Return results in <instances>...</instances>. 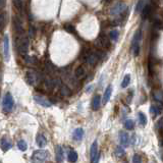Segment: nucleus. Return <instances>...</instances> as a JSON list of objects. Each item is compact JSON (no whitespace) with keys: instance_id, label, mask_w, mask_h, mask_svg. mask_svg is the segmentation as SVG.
Instances as JSON below:
<instances>
[{"instance_id":"b1692460","label":"nucleus","mask_w":163,"mask_h":163,"mask_svg":"<svg viewBox=\"0 0 163 163\" xmlns=\"http://www.w3.org/2000/svg\"><path fill=\"white\" fill-rule=\"evenodd\" d=\"M109 37L112 41H117V40H118V37H119V33H118L117 30H113V31L110 32Z\"/></svg>"},{"instance_id":"a19ab883","label":"nucleus","mask_w":163,"mask_h":163,"mask_svg":"<svg viewBox=\"0 0 163 163\" xmlns=\"http://www.w3.org/2000/svg\"><path fill=\"white\" fill-rule=\"evenodd\" d=\"M4 5V0H0V7H3Z\"/></svg>"},{"instance_id":"412c9836","label":"nucleus","mask_w":163,"mask_h":163,"mask_svg":"<svg viewBox=\"0 0 163 163\" xmlns=\"http://www.w3.org/2000/svg\"><path fill=\"white\" fill-rule=\"evenodd\" d=\"M78 160V154L75 150L71 149L69 152H68V161H71V162H76Z\"/></svg>"},{"instance_id":"c85d7f7f","label":"nucleus","mask_w":163,"mask_h":163,"mask_svg":"<svg viewBox=\"0 0 163 163\" xmlns=\"http://www.w3.org/2000/svg\"><path fill=\"white\" fill-rule=\"evenodd\" d=\"M129 82H131V76H129V75H127V76L123 78V80H122L121 87L122 88H127V86L129 85Z\"/></svg>"},{"instance_id":"a878e982","label":"nucleus","mask_w":163,"mask_h":163,"mask_svg":"<svg viewBox=\"0 0 163 163\" xmlns=\"http://www.w3.org/2000/svg\"><path fill=\"white\" fill-rule=\"evenodd\" d=\"M75 75H76L77 78H83L84 76H85V69H84V67H82V66H80V67H78L76 69V73H75Z\"/></svg>"},{"instance_id":"c9c22d12","label":"nucleus","mask_w":163,"mask_h":163,"mask_svg":"<svg viewBox=\"0 0 163 163\" xmlns=\"http://www.w3.org/2000/svg\"><path fill=\"white\" fill-rule=\"evenodd\" d=\"M133 162L135 163H141L142 162V157L139 154H135L134 157H133Z\"/></svg>"},{"instance_id":"9b49d317","label":"nucleus","mask_w":163,"mask_h":163,"mask_svg":"<svg viewBox=\"0 0 163 163\" xmlns=\"http://www.w3.org/2000/svg\"><path fill=\"white\" fill-rule=\"evenodd\" d=\"M4 57L5 60L8 61L9 60V39H8V36L5 35L4 36Z\"/></svg>"},{"instance_id":"ea45409f","label":"nucleus","mask_w":163,"mask_h":163,"mask_svg":"<svg viewBox=\"0 0 163 163\" xmlns=\"http://www.w3.org/2000/svg\"><path fill=\"white\" fill-rule=\"evenodd\" d=\"M99 158H100V152H98L97 155H96V157H95V159H94L92 162H98V161H99Z\"/></svg>"},{"instance_id":"423d86ee","label":"nucleus","mask_w":163,"mask_h":163,"mask_svg":"<svg viewBox=\"0 0 163 163\" xmlns=\"http://www.w3.org/2000/svg\"><path fill=\"white\" fill-rule=\"evenodd\" d=\"M11 147H12V142L10 141L9 138L4 137V138L1 139V141H0V148L2 149L3 151L4 152L8 151L9 149H11Z\"/></svg>"},{"instance_id":"9d476101","label":"nucleus","mask_w":163,"mask_h":163,"mask_svg":"<svg viewBox=\"0 0 163 163\" xmlns=\"http://www.w3.org/2000/svg\"><path fill=\"white\" fill-rule=\"evenodd\" d=\"M98 60H99V55L97 53H89L87 56V59H86V61H87L88 63L92 66L95 65L98 62Z\"/></svg>"},{"instance_id":"cd10ccee","label":"nucleus","mask_w":163,"mask_h":163,"mask_svg":"<svg viewBox=\"0 0 163 163\" xmlns=\"http://www.w3.org/2000/svg\"><path fill=\"white\" fill-rule=\"evenodd\" d=\"M139 121H140V123L143 125V127H145V125H146L147 117H146V115L144 114L143 112H140V113H139Z\"/></svg>"},{"instance_id":"f704fd0d","label":"nucleus","mask_w":163,"mask_h":163,"mask_svg":"<svg viewBox=\"0 0 163 163\" xmlns=\"http://www.w3.org/2000/svg\"><path fill=\"white\" fill-rule=\"evenodd\" d=\"M26 61H27L28 63H31V64H35L38 62L36 57H27V56H26Z\"/></svg>"},{"instance_id":"c756f323","label":"nucleus","mask_w":163,"mask_h":163,"mask_svg":"<svg viewBox=\"0 0 163 163\" xmlns=\"http://www.w3.org/2000/svg\"><path fill=\"white\" fill-rule=\"evenodd\" d=\"M64 30H65L66 32L71 33V34H75V33H76V29H75V27H73V24H66L65 26H64Z\"/></svg>"},{"instance_id":"0eeeda50","label":"nucleus","mask_w":163,"mask_h":163,"mask_svg":"<svg viewBox=\"0 0 163 163\" xmlns=\"http://www.w3.org/2000/svg\"><path fill=\"white\" fill-rule=\"evenodd\" d=\"M26 80H27L28 84H30V85H35L36 82L38 81V75L35 71H30L26 75Z\"/></svg>"},{"instance_id":"a211bd4d","label":"nucleus","mask_w":163,"mask_h":163,"mask_svg":"<svg viewBox=\"0 0 163 163\" xmlns=\"http://www.w3.org/2000/svg\"><path fill=\"white\" fill-rule=\"evenodd\" d=\"M46 144H47L46 138L43 135H38V137H37V145L39 147H41V148H43V147L46 146Z\"/></svg>"},{"instance_id":"39448f33","label":"nucleus","mask_w":163,"mask_h":163,"mask_svg":"<svg viewBox=\"0 0 163 163\" xmlns=\"http://www.w3.org/2000/svg\"><path fill=\"white\" fill-rule=\"evenodd\" d=\"M95 44L99 49L107 48V47H109V40L105 36H100L99 38L96 40Z\"/></svg>"},{"instance_id":"f257e3e1","label":"nucleus","mask_w":163,"mask_h":163,"mask_svg":"<svg viewBox=\"0 0 163 163\" xmlns=\"http://www.w3.org/2000/svg\"><path fill=\"white\" fill-rule=\"evenodd\" d=\"M49 152L46 150H37L33 153L32 161L34 162H44L49 158Z\"/></svg>"},{"instance_id":"58836bf2","label":"nucleus","mask_w":163,"mask_h":163,"mask_svg":"<svg viewBox=\"0 0 163 163\" xmlns=\"http://www.w3.org/2000/svg\"><path fill=\"white\" fill-rule=\"evenodd\" d=\"M5 15L4 13H0V27L4 24V20H5Z\"/></svg>"},{"instance_id":"4be33fe9","label":"nucleus","mask_w":163,"mask_h":163,"mask_svg":"<svg viewBox=\"0 0 163 163\" xmlns=\"http://www.w3.org/2000/svg\"><path fill=\"white\" fill-rule=\"evenodd\" d=\"M150 112L153 116L155 115H159L161 113V108L158 107V106H155V105H152L151 108H150Z\"/></svg>"},{"instance_id":"2f4dec72","label":"nucleus","mask_w":163,"mask_h":163,"mask_svg":"<svg viewBox=\"0 0 163 163\" xmlns=\"http://www.w3.org/2000/svg\"><path fill=\"white\" fill-rule=\"evenodd\" d=\"M154 98H155L157 101L163 102V93H161L160 91H156V92L154 93Z\"/></svg>"},{"instance_id":"473e14b6","label":"nucleus","mask_w":163,"mask_h":163,"mask_svg":"<svg viewBox=\"0 0 163 163\" xmlns=\"http://www.w3.org/2000/svg\"><path fill=\"white\" fill-rule=\"evenodd\" d=\"M13 3H15V6L16 7V9L18 11H22V0H13Z\"/></svg>"},{"instance_id":"6e6552de","label":"nucleus","mask_w":163,"mask_h":163,"mask_svg":"<svg viewBox=\"0 0 163 163\" xmlns=\"http://www.w3.org/2000/svg\"><path fill=\"white\" fill-rule=\"evenodd\" d=\"M34 100L39 105L43 106V107H50V106H51V102L48 101L47 99H45L44 97H42V96H38V95L34 96Z\"/></svg>"},{"instance_id":"dca6fc26","label":"nucleus","mask_w":163,"mask_h":163,"mask_svg":"<svg viewBox=\"0 0 163 163\" xmlns=\"http://www.w3.org/2000/svg\"><path fill=\"white\" fill-rule=\"evenodd\" d=\"M101 105V97L99 95H96L92 101V108L93 110H98Z\"/></svg>"},{"instance_id":"2eb2a0df","label":"nucleus","mask_w":163,"mask_h":163,"mask_svg":"<svg viewBox=\"0 0 163 163\" xmlns=\"http://www.w3.org/2000/svg\"><path fill=\"white\" fill-rule=\"evenodd\" d=\"M111 94H112V87L111 86H108L107 89H106V91H105L104 93V96H103V104H106V103L109 101L110 97H111Z\"/></svg>"},{"instance_id":"f03ea898","label":"nucleus","mask_w":163,"mask_h":163,"mask_svg":"<svg viewBox=\"0 0 163 163\" xmlns=\"http://www.w3.org/2000/svg\"><path fill=\"white\" fill-rule=\"evenodd\" d=\"M15 106V100L10 93H6L4 99H3V109L5 112H10Z\"/></svg>"},{"instance_id":"72a5a7b5","label":"nucleus","mask_w":163,"mask_h":163,"mask_svg":"<svg viewBox=\"0 0 163 163\" xmlns=\"http://www.w3.org/2000/svg\"><path fill=\"white\" fill-rule=\"evenodd\" d=\"M143 8H144V0H140L139 2H138V4H137V6H136V12L142 11Z\"/></svg>"},{"instance_id":"ddd939ff","label":"nucleus","mask_w":163,"mask_h":163,"mask_svg":"<svg viewBox=\"0 0 163 163\" xmlns=\"http://www.w3.org/2000/svg\"><path fill=\"white\" fill-rule=\"evenodd\" d=\"M55 153H56V161L57 162H62L63 161V149H62V147L56 146Z\"/></svg>"},{"instance_id":"e433bc0d","label":"nucleus","mask_w":163,"mask_h":163,"mask_svg":"<svg viewBox=\"0 0 163 163\" xmlns=\"http://www.w3.org/2000/svg\"><path fill=\"white\" fill-rule=\"evenodd\" d=\"M115 153H116V155H118L120 157L121 155H123L124 154V149L122 148V147H120V146H118L116 148V150H115Z\"/></svg>"},{"instance_id":"bb28decb","label":"nucleus","mask_w":163,"mask_h":163,"mask_svg":"<svg viewBox=\"0 0 163 163\" xmlns=\"http://www.w3.org/2000/svg\"><path fill=\"white\" fill-rule=\"evenodd\" d=\"M17 147L20 148V150L22 151H26L28 149V144L24 141V140H20V141L17 142Z\"/></svg>"},{"instance_id":"5701e85b","label":"nucleus","mask_w":163,"mask_h":163,"mask_svg":"<svg viewBox=\"0 0 163 163\" xmlns=\"http://www.w3.org/2000/svg\"><path fill=\"white\" fill-rule=\"evenodd\" d=\"M60 94L62 96H69L71 94V90H69V88L67 87V86H62L61 87V89H60Z\"/></svg>"},{"instance_id":"6ab92c4d","label":"nucleus","mask_w":163,"mask_h":163,"mask_svg":"<svg viewBox=\"0 0 163 163\" xmlns=\"http://www.w3.org/2000/svg\"><path fill=\"white\" fill-rule=\"evenodd\" d=\"M84 136V131L83 129H77L76 131H73V138H75V140H77V141H80V140H82V138H83Z\"/></svg>"},{"instance_id":"1a4fd4ad","label":"nucleus","mask_w":163,"mask_h":163,"mask_svg":"<svg viewBox=\"0 0 163 163\" xmlns=\"http://www.w3.org/2000/svg\"><path fill=\"white\" fill-rule=\"evenodd\" d=\"M15 32L18 36L24 34V27H22V22L20 20L18 16H15Z\"/></svg>"},{"instance_id":"393cba45","label":"nucleus","mask_w":163,"mask_h":163,"mask_svg":"<svg viewBox=\"0 0 163 163\" xmlns=\"http://www.w3.org/2000/svg\"><path fill=\"white\" fill-rule=\"evenodd\" d=\"M124 127L127 129H129V131H131V129L135 127V122L131 119L125 120V121H124Z\"/></svg>"},{"instance_id":"f3484780","label":"nucleus","mask_w":163,"mask_h":163,"mask_svg":"<svg viewBox=\"0 0 163 163\" xmlns=\"http://www.w3.org/2000/svg\"><path fill=\"white\" fill-rule=\"evenodd\" d=\"M151 12H152L151 5H146V6H144L143 10H142V17L145 20L147 17H149V15H151Z\"/></svg>"},{"instance_id":"aec40b11","label":"nucleus","mask_w":163,"mask_h":163,"mask_svg":"<svg viewBox=\"0 0 163 163\" xmlns=\"http://www.w3.org/2000/svg\"><path fill=\"white\" fill-rule=\"evenodd\" d=\"M142 40V32L140 30H138L134 35V38H133V44H138L140 45V42Z\"/></svg>"},{"instance_id":"4c0bfd02","label":"nucleus","mask_w":163,"mask_h":163,"mask_svg":"<svg viewBox=\"0 0 163 163\" xmlns=\"http://www.w3.org/2000/svg\"><path fill=\"white\" fill-rule=\"evenodd\" d=\"M156 127L159 129V131H162L163 129V118H160V119L158 120V122H157V125H156Z\"/></svg>"},{"instance_id":"7ed1b4c3","label":"nucleus","mask_w":163,"mask_h":163,"mask_svg":"<svg viewBox=\"0 0 163 163\" xmlns=\"http://www.w3.org/2000/svg\"><path fill=\"white\" fill-rule=\"evenodd\" d=\"M17 43V51L20 55H22L24 57L26 54L28 52V49H29V40L28 38H24V39L20 40V42L17 40V42L15 41V44Z\"/></svg>"},{"instance_id":"4468645a","label":"nucleus","mask_w":163,"mask_h":163,"mask_svg":"<svg viewBox=\"0 0 163 163\" xmlns=\"http://www.w3.org/2000/svg\"><path fill=\"white\" fill-rule=\"evenodd\" d=\"M97 153H98V143H97V141H94V143H93L92 146H91V151H90L91 161H93L95 159Z\"/></svg>"},{"instance_id":"f8f14e48","label":"nucleus","mask_w":163,"mask_h":163,"mask_svg":"<svg viewBox=\"0 0 163 163\" xmlns=\"http://www.w3.org/2000/svg\"><path fill=\"white\" fill-rule=\"evenodd\" d=\"M119 140H120V143L123 147H127L129 144V137L127 133L124 131H120L119 133Z\"/></svg>"},{"instance_id":"7c9ffc66","label":"nucleus","mask_w":163,"mask_h":163,"mask_svg":"<svg viewBox=\"0 0 163 163\" xmlns=\"http://www.w3.org/2000/svg\"><path fill=\"white\" fill-rule=\"evenodd\" d=\"M131 50H133V54L135 56H138L140 53V45L138 44H133L131 45Z\"/></svg>"},{"instance_id":"20e7f679","label":"nucleus","mask_w":163,"mask_h":163,"mask_svg":"<svg viewBox=\"0 0 163 163\" xmlns=\"http://www.w3.org/2000/svg\"><path fill=\"white\" fill-rule=\"evenodd\" d=\"M124 10H127V5L124 4V3L118 2L111 8L110 13H111V15H113V16H118V15L123 13Z\"/></svg>"}]
</instances>
